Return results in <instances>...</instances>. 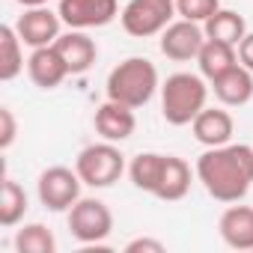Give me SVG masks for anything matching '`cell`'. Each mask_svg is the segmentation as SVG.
I'll return each mask as SVG.
<instances>
[{"instance_id":"1","label":"cell","mask_w":253,"mask_h":253,"mask_svg":"<svg viewBox=\"0 0 253 253\" xmlns=\"http://www.w3.org/2000/svg\"><path fill=\"white\" fill-rule=\"evenodd\" d=\"M197 179L217 203H241L253 185V146H211L197 161Z\"/></svg>"},{"instance_id":"2","label":"cell","mask_w":253,"mask_h":253,"mask_svg":"<svg viewBox=\"0 0 253 253\" xmlns=\"http://www.w3.org/2000/svg\"><path fill=\"white\" fill-rule=\"evenodd\" d=\"M155 89H158V69L146 57H128L107 75V98L122 101L134 110L149 104Z\"/></svg>"},{"instance_id":"3","label":"cell","mask_w":253,"mask_h":253,"mask_svg":"<svg viewBox=\"0 0 253 253\" xmlns=\"http://www.w3.org/2000/svg\"><path fill=\"white\" fill-rule=\"evenodd\" d=\"M206 98H209V86H206L203 75L176 72L161 86V113L176 128L179 125H191L197 119V113L206 107Z\"/></svg>"},{"instance_id":"4","label":"cell","mask_w":253,"mask_h":253,"mask_svg":"<svg viewBox=\"0 0 253 253\" xmlns=\"http://www.w3.org/2000/svg\"><path fill=\"white\" fill-rule=\"evenodd\" d=\"M75 170H78L84 185H89V188H110L125 173V155L119 152L116 143L101 140V143H92V146L81 149V155L75 161Z\"/></svg>"},{"instance_id":"5","label":"cell","mask_w":253,"mask_h":253,"mask_svg":"<svg viewBox=\"0 0 253 253\" xmlns=\"http://www.w3.org/2000/svg\"><path fill=\"white\" fill-rule=\"evenodd\" d=\"M173 15H179L176 0H128L125 9L119 12V21L128 36L149 39L164 33L173 24Z\"/></svg>"},{"instance_id":"6","label":"cell","mask_w":253,"mask_h":253,"mask_svg":"<svg viewBox=\"0 0 253 253\" xmlns=\"http://www.w3.org/2000/svg\"><path fill=\"white\" fill-rule=\"evenodd\" d=\"M69 229L81 244H101L113 229V214L101 200L81 197L69 209Z\"/></svg>"},{"instance_id":"7","label":"cell","mask_w":253,"mask_h":253,"mask_svg":"<svg viewBox=\"0 0 253 253\" xmlns=\"http://www.w3.org/2000/svg\"><path fill=\"white\" fill-rule=\"evenodd\" d=\"M81 176L78 170L72 173L69 167H48L39 176V200L45 209L51 211H69L78 200H81Z\"/></svg>"},{"instance_id":"8","label":"cell","mask_w":253,"mask_h":253,"mask_svg":"<svg viewBox=\"0 0 253 253\" xmlns=\"http://www.w3.org/2000/svg\"><path fill=\"white\" fill-rule=\"evenodd\" d=\"M57 12L69 30H92L119 15V0H60Z\"/></svg>"},{"instance_id":"9","label":"cell","mask_w":253,"mask_h":253,"mask_svg":"<svg viewBox=\"0 0 253 253\" xmlns=\"http://www.w3.org/2000/svg\"><path fill=\"white\" fill-rule=\"evenodd\" d=\"M203 45H206V30L197 21H188V18L173 21L161 33V54L167 60H176V63L197 60L200 51H203Z\"/></svg>"},{"instance_id":"10","label":"cell","mask_w":253,"mask_h":253,"mask_svg":"<svg viewBox=\"0 0 253 253\" xmlns=\"http://www.w3.org/2000/svg\"><path fill=\"white\" fill-rule=\"evenodd\" d=\"M60 24H63L60 12H51L48 6H33V9H24L15 30H18L24 45L45 48V45H54L60 39Z\"/></svg>"},{"instance_id":"11","label":"cell","mask_w":253,"mask_h":253,"mask_svg":"<svg viewBox=\"0 0 253 253\" xmlns=\"http://www.w3.org/2000/svg\"><path fill=\"white\" fill-rule=\"evenodd\" d=\"M134 128H137V119H134V107H128V104L107 98L95 110V131L101 134V140L122 143L134 134Z\"/></svg>"},{"instance_id":"12","label":"cell","mask_w":253,"mask_h":253,"mask_svg":"<svg viewBox=\"0 0 253 253\" xmlns=\"http://www.w3.org/2000/svg\"><path fill=\"white\" fill-rule=\"evenodd\" d=\"M27 75L39 89H54L69 78V66L63 63V57L54 45H45V48H33V54L27 60Z\"/></svg>"},{"instance_id":"13","label":"cell","mask_w":253,"mask_h":253,"mask_svg":"<svg viewBox=\"0 0 253 253\" xmlns=\"http://www.w3.org/2000/svg\"><path fill=\"white\" fill-rule=\"evenodd\" d=\"M191 128H194V137L211 149V146H226L232 140L235 122L223 107H203L197 113V119L191 122Z\"/></svg>"},{"instance_id":"14","label":"cell","mask_w":253,"mask_h":253,"mask_svg":"<svg viewBox=\"0 0 253 253\" xmlns=\"http://www.w3.org/2000/svg\"><path fill=\"white\" fill-rule=\"evenodd\" d=\"M54 48L60 51L63 63L69 66V75H84L95 57H98V48L95 42L84 33V30H69V33H60V39L54 42Z\"/></svg>"},{"instance_id":"15","label":"cell","mask_w":253,"mask_h":253,"mask_svg":"<svg viewBox=\"0 0 253 253\" xmlns=\"http://www.w3.org/2000/svg\"><path fill=\"white\" fill-rule=\"evenodd\" d=\"M220 238L232 250H253V206H229L217 220Z\"/></svg>"},{"instance_id":"16","label":"cell","mask_w":253,"mask_h":253,"mask_svg":"<svg viewBox=\"0 0 253 253\" xmlns=\"http://www.w3.org/2000/svg\"><path fill=\"white\" fill-rule=\"evenodd\" d=\"M211 89H214V98L226 107H241L253 98V72L244 69L241 63L232 66L229 72H223L220 78L211 81Z\"/></svg>"},{"instance_id":"17","label":"cell","mask_w":253,"mask_h":253,"mask_svg":"<svg viewBox=\"0 0 253 253\" xmlns=\"http://www.w3.org/2000/svg\"><path fill=\"white\" fill-rule=\"evenodd\" d=\"M188 191H191V167L182 158H176V155H164L161 179H158V188H155L152 197L176 203V200L188 197Z\"/></svg>"},{"instance_id":"18","label":"cell","mask_w":253,"mask_h":253,"mask_svg":"<svg viewBox=\"0 0 253 253\" xmlns=\"http://www.w3.org/2000/svg\"><path fill=\"white\" fill-rule=\"evenodd\" d=\"M197 63H200V75H203L206 81H214V78H220L223 72H229L232 66H238V51H235L232 45H226V42L206 39V45H203Z\"/></svg>"},{"instance_id":"19","label":"cell","mask_w":253,"mask_h":253,"mask_svg":"<svg viewBox=\"0 0 253 253\" xmlns=\"http://www.w3.org/2000/svg\"><path fill=\"white\" fill-rule=\"evenodd\" d=\"M203 30H206V39L226 42V45H232V48H238V42L247 36L244 18H241L238 12H232V9H217V12L203 24Z\"/></svg>"},{"instance_id":"20","label":"cell","mask_w":253,"mask_h":253,"mask_svg":"<svg viewBox=\"0 0 253 253\" xmlns=\"http://www.w3.org/2000/svg\"><path fill=\"white\" fill-rule=\"evenodd\" d=\"M21 36L15 27L3 24L0 27V81H12L24 69V51H21Z\"/></svg>"},{"instance_id":"21","label":"cell","mask_w":253,"mask_h":253,"mask_svg":"<svg viewBox=\"0 0 253 253\" xmlns=\"http://www.w3.org/2000/svg\"><path fill=\"white\" fill-rule=\"evenodd\" d=\"M161 167H164V155H158V152H140V155L131 158L128 176H131V182H134L137 191L155 194L158 179H161Z\"/></svg>"},{"instance_id":"22","label":"cell","mask_w":253,"mask_h":253,"mask_svg":"<svg viewBox=\"0 0 253 253\" xmlns=\"http://www.w3.org/2000/svg\"><path fill=\"white\" fill-rule=\"evenodd\" d=\"M27 211V194L15 179H3L0 188V226H15Z\"/></svg>"},{"instance_id":"23","label":"cell","mask_w":253,"mask_h":253,"mask_svg":"<svg viewBox=\"0 0 253 253\" xmlns=\"http://www.w3.org/2000/svg\"><path fill=\"white\" fill-rule=\"evenodd\" d=\"M15 250L18 253H54L57 250V238L48 226L42 223H27L24 229H18L15 235Z\"/></svg>"},{"instance_id":"24","label":"cell","mask_w":253,"mask_h":253,"mask_svg":"<svg viewBox=\"0 0 253 253\" xmlns=\"http://www.w3.org/2000/svg\"><path fill=\"white\" fill-rule=\"evenodd\" d=\"M217 9H220V0H176V12L197 24H206Z\"/></svg>"},{"instance_id":"25","label":"cell","mask_w":253,"mask_h":253,"mask_svg":"<svg viewBox=\"0 0 253 253\" xmlns=\"http://www.w3.org/2000/svg\"><path fill=\"white\" fill-rule=\"evenodd\" d=\"M15 116L9 107H0V149H9L15 143Z\"/></svg>"},{"instance_id":"26","label":"cell","mask_w":253,"mask_h":253,"mask_svg":"<svg viewBox=\"0 0 253 253\" xmlns=\"http://www.w3.org/2000/svg\"><path fill=\"white\" fill-rule=\"evenodd\" d=\"M125 253H164V244L158 238H134L125 244Z\"/></svg>"},{"instance_id":"27","label":"cell","mask_w":253,"mask_h":253,"mask_svg":"<svg viewBox=\"0 0 253 253\" xmlns=\"http://www.w3.org/2000/svg\"><path fill=\"white\" fill-rule=\"evenodd\" d=\"M235 51H238V63H241L244 69H250V72H253V33H247V36L238 42V48H235Z\"/></svg>"},{"instance_id":"28","label":"cell","mask_w":253,"mask_h":253,"mask_svg":"<svg viewBox=\"0 0 253 253\" xmlns=\"http://www.w3.org/2000/svg\"><path fill=\"white\" fill-rule=\"evenodd\" d=\"M18 3H21L24 9H33V6H45L48 0H18Z\"/></svg>"}]
</instances>
